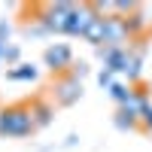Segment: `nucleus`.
<instances>
[{
	"mask_svg": "<svg viewBox=\"0 0 152 152\" xmlns=\"http://www.w3.org/2000/svg\"><path fill=\"white\" fill-rule=\"evenodd\" d=\"M31 131H34L31 107L12 104L6 110H0V137H28Z\"/></svg>",
	"mask_w": 152,
	"mask_h": 152,
	"instance_id": "1",
	"label": "nucleus"
},
{
	"mask_svg": "<svg viewBox=\"0 0 152 152\" xmlns=\"http://www.w3.org/2000/svg\"><path fill=\"white\" fill-rule=\"evenodd\" d=\"M73 9H76L73 3H49V6H43V28L55 31V34H67Z\"/></svg>",
	"mask_w": 152,
	"mask_h": 152,
	"instance_id": "2",
	"label": "nucleus"
},
{
	"mask_svg": "<svg viewBox=\"0 0 152 152\" xmlns=\"http://www.w3.org/2000/svg\"><path fill=\"white\" fill-rule=\"evenodd\" d=\"M52 91H55V104H58V107H73L76 100L82 97V82L73 79V76H64V79L55 82Z\"/></svg>",
	"mask_w": 152,
	"mask_h": 152,
	"instance_id": "3",
	"label": "nucleus"
},
{
	"mask_svg": "<svg viewBox=\"0 0 152 152\" xmlns=\"http://www.w3.org/2000/svg\"><path fill=\"white\" fill-rule=\"evenodd\" d=\"M100 15V12L94 9V3H85V6H76L73 9V15H70V28H67V34H79V37H85V31L91 28V21Z\"/></svg>",
	"mask_w": 152,
	"mask_h": 152,
	"instance_id": "4",
	"label": "nucleus"
},
{
	"mask_svg": "<svg viewBox=\"0 0 152 152\" xmlns=\"http://www.w3.org/2000/svg\"><path fill=\"white\" fill-rule=\"evenodd\" d=\"M43 61H46V67H49V70H58V73H61V70H67V67H70L73 52H70V46L55 43V46H49V49H46Z\"/></svg>",
	"mask_w": 152,
	"mask_h": 152,
	"instance_id": "5",
	"label": "nucleus"
},
{
	"mask_svg": "<svg viewBox=\"0 0 152 152\" xmlns=\"http://www.w3.org/2000/svg\"><path fill=\"white\" fill-rule=\"evenodd\" d=\"M31 116H34V128H46L52 122V107L43 104V100H34L31 104Z\"/></svg>",
	"mask_w": 152,
	"mask_h": 152,
	"instance_id": "6",
	"label": "nucleus"
},
{
	"mask_svg": "<svg viewBox=\"0 0 152 152\" xmlns=\"http://www.w3.org/2000/svg\"><path fill=\"white\" fill-rule=\"evenodd\" d=\"M6 76L12 82H34L37 79V67L34 64H15V67H9Z\"/></svg>",
	"mask_w": 152,
	"mask_h": 152,
	"instance_id": "7",
	"label": "nucleus"
},
{
	"mask_svg": "<svg viewBox=\"0 0 152 152\" xmlns=\"http://www.w3.org/2000/svg\"><path fill=\"white\" fill-rule=\"evenodd\" d=\"M85 40L88 43H104V15H97L91 21V28L85 31Z\"/></svg>",
	"mask_w": 152,
	"mask_h": 152,
	"instance_id": "8",
	"label": "nucleus"
},
{
	"mask_svg": "<svg viewBox=\"0 0 152 152\" xmlns=\"http://www.w3.org/2000/svg\"><path fill=\"white\" fill-rule=\"evenodd\" d=\"M110 94H113V97H116L119 104L125 107V104L131 100V94H134V91H131V88H125V85H119V82H113V85H110Z\"/></svg>",
	"mask_w": 152,
	"mask_h": 152,
	"instance_id": "9",
	"label": "nucleus"
},
{
	"mask_svg": "<svg viewBox=\"0 0 152 152\" xmlns=\"http://www.w3.org/2000/svg\"><path fill=\"white\" fill-rule=\"evenodd\" d=\"M18 55H21V49L12 46V43H6V46H3V55H0V61H6L9 67H15V64H18Z\"/></svg>",
	"mask_w": 152,
	"mask_h": 152,
	"instance_id": "10",
	"label": "nucleus"
},
{
	"mask_svg": "<svg viewBox=\"0 0 152 152\" xmlns=\"http://www.w3.org/2000/svg\"><path fill=\"white\" fill-rule=\"evenodd\" d=\"M143 122H146V128H149V131H152V107H149V110H146V113H143Z\"/></svg>",
	"mask_w": 152,
	"mask_h": 152,
	"instance_id": "11",
	"label": "nucleus"
}]
</instances>
